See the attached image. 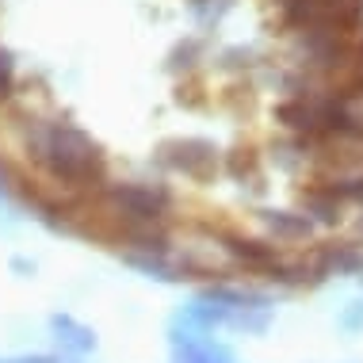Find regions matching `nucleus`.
Listing matches in <instances>:
<instances>
[{
	"instance_id": "nucleus-13",
	"label": "nucleus",
	"mask_w": 363,
	"mask_h": 363,
	"mask_svg": "<svg viewBox=\"0 0 363 363\" xmlns=\"http://www.w3.org/2000/svg\"><path fill=\"white\" fill-rule=\"evenodd\" d=\"M62 363H84V359H77V356H69V359H65V356H62Z\"/></svg>"
},
{
	"instance_id": "nucleus-1",
	"label": "nucleus",
	"mask_w": 363,
	"mask_h": 363,
	"mask_svg": "<svg viewBox=\"0 0 363 363\" xmlns=\"http://www.w3.org/2000/svg\"><path fill=\"white\" fill-rule=\"evenodd\" d=\"M19 150L50 188L65 195L92 199L111 180L107 150L100 145V138L92 130H84L81 123H73L69 115H31V119H23Z\"/></svg>"
},
{
	"instance_id": "nucleus-12",
	"label": "nucleus",
	"mask_w": 363,
	"mask_h": 363,
	"mask_svg": "<svg viewBox=\"0 0 363 363\" xmlns=\"http://www.w3.org/2000/svg\"><path fill=\"white\" fill-rule=\"evenodd\" d=\"M8 268H12L16 276H35V260H27V257H12V260H8Z\"/></svg>"
},
{
	"instance_id": "nucleus-3",
	"label": "nucleus",
	"mask_w": 363,
	"mask_h": 363,
	"mask_svg": "<svg viewBox=\"0 0 363 363\" xmlns=\"http://www.w3.org/2000/svg\"><path fill=\"white\" fill-rule=\"evenodd\" d=\"M157 164L164 172H176V176H188V180H211L222 164V153L211 138H169L157 145Z\"/></svg>"
},
{
	"instance_id": "nucleus-11",
	"label": "nucleus",
	"mask_w": 363,
	"mask_h": 363,
	"mask_svg": "<svg viewBox=\"0 0 363 363\" xmlns=\"http://www.w3.org/2000/svg\"><path fill=\"white\" fill-rule=\"evenodd\" d=\"M0 363H62L54 352H19V356H0Z\"/></svg>"
},
{
	"instance_id": "nucleus-4",
	"label": "nucleus",
	"mask_w": 363,
	"mask_h": 363,
	"mask_svg": "<svg viewBox=\"0 0 363 363\" xmlns=\"http://www.w3.org/2000/svg\"><path fill=\"white\" fill-rule=\"evenodd\" d=\"M46 329H50L54 345L62 348V356H77L84 359L88 352H96V329L84 325L81 318H73V313H50V321H46Z\"/></svg>"
},
{
	"instance_id": "nucleus-6",
	"label": "nucleus",
	"mask_w": 363,
	"mask_h": 363,
	"mask_svg": "<svg viewBox=\"0 0 363 363\" xmlns=\"http://www.w3.org/2000/svg\"><path fill=\"white\" fill-rule=\"evenodd\" d=\"M260 222L268 225L279 241H306L313 233V222L306 214H294V211H260Z\"/></svg>"
},
{
	"instance_id": "nucleus-9",
	"label": "nucleus",
	"mask_w": 363,
	"mask_h": 363,
	"mask_svg": "<svg viewBox=\"0 0 363 363\" xmlns=\"http://www.w3.org/2000/svg\"><path fill=\"white\" fill-rule=\"evenodd\" d=\"M225 169H230L233 176L257 172V153H252V150H233L230 157H225Z\"/></svg>"
},
{
	"instance_id": "nucleus-8",
	"label": "nucleus",
	"mask_w": 363,
	"mask_h": 363,
	"mask_svg": "<svg viewBox=\"0 0 363 363\" xmlns=\"http://www.w3.org/2000/svg\"><path fill=\"white\" fill-rule=\"evenodd\" d=\"M199 57H203V43H199V38H184V43H176L172 54H169V73H184V77H188L195 65H199Z\"/></svg>"
},
{
	"instance_id": "nucleus-7",
	"label": "nucleus",
	"mask_w": 363,
	"mask_h": 363,
	"mask_svg": "<svg viewBox=\"0 0 363 363\" xmlns=\"http://www.w3.org/2000/svg\"><path fill=\"white\" fill-rule=\"evenodd\" d=\"M19 96V62L16 54L0 43V107H8Z\"/></svg>"
},
{
	"instance_id": "nucleus-5",
	"label": "nucleus",
	"mask_w": 363,
	"mask_h": 363,
	"mask_svg": "<svg viewBox=\"0 0 363 363\" xmlns=\"http://www.w3.org/2000/svg\"><path fill=\"white\" fill-rule=\"evenodd\" d=\"M222 249L230 252L238 264L252 268V272H272V268H276V260H279L276 245L257 241V238H241V233H222Z\"/></svg>"
},
{
	"instance_id": "nucleus-10",
	"label": "nucleus",
	"mask_w": 363,
	"mask_h": 363,
	"mask_svg": "<svg viewBox=\"0 0 363 363\" xmlns=\"http://www.w3.org/2000/svg\"><path fill=\"white\" fill-rule=\"evenodd\" d=\"M19 188H23V180H19V172H16L12 164L4 161V157H0V195H4V199H16V195H19Z\"/></svg>"
},
{
	"instance_id": "nucleus-2",
	"label": "nucleus",
	"mask_w": 363,
	"mask_h": 363,
	"mask_svg": "<svg viewBox=\"0 0 363 363\" xmlns=\"http://www.w3.org/2000/svg\"><path fill=\"white\" fill-rule=\"evenodd\" d=\"M100 214L119 230H142V225H169L176 211V195L164 180H107L92 195Z\"/></svg>"
}]
</instances>
